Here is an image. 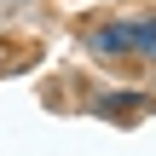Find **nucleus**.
Instances as JSON below:
<instances>
[{
	"instance_id": "f257e3e1",
	"label": "nucleus",
	"mask_w": 156,
	"mask_h": 156,
	"mask_svg": "<svg viewBox=\"0 0 156 156\" xmlns=\"http://www.w3.org/2000/svg\"><path fill=\"white\" fill-rule=\"evenodd\" d=\"M87 46L98 58H145L156 64V17H116V23H98L87 35Z\"/></svg>"
},
{
	"instance_id": "f03ea898",
	"label": "nucleus",
	"mask_w": 156,
	"mask_h": 156,
	"mask_svg": "<svg viewBox=\"0 0 156 156\" xmlns=\"http://www.w3.org/2000/svg\"><path fill=\"white\" fill-rule=\"evenodd\" d=\"M145 104H151L145 93H122V98H93V110H98V116H110V122H116V116H139Z\"/></svg>"
}]
</instances>
